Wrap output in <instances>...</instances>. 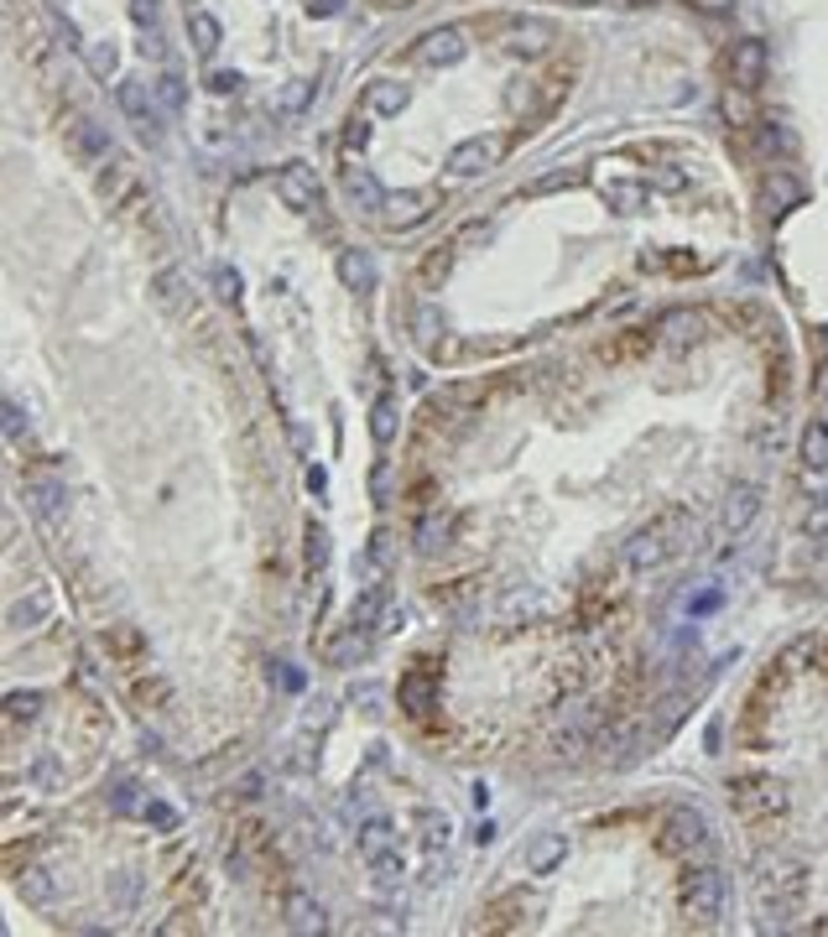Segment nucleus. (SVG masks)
<instances>
[{
    "label": "nucleus",
    "mask_w": 828,
    "mask_h": 937,
    "mask_svg": "<svg viewBox=\"0 0 828 937\" xmlns=\"http://www.w3.org/2000/svg\"><path fill=\"white\" fill-rule=\"evenodd\" d=\"M68 147L78 151V162H99V157L110 151V136L94 126V120H74V130H68Z\"/></svg>",
    "instance_id": "obj_18"
},
{
    "label": "nucleus",
    "mask_w": 828,
    "mask_h": 937,
    "mask_svg": "<svg viewBox=\"0 0 828 937\" xmlns=\"http://www.w3.org/2000/svg\"><path fill=\"white\" fill-rule=\"evenodd\" d=\"M406 105H412V84L381 78V84H370V89H365V105H360V110H365V115H381V120H386V115H402Z\"/></svg>",
    "instance_id": "obj_12"
},
{
    "label": "nucleus",
    "mask_w": 828,
    "mask_h": 937,
    "mask_svg": "<svg viewBox=\"0 0 828 937\" xmlns=\"http://www.w3.org/2000/svg\"><path fill=\"white\" fill-rule=\"evenodd\" d=\"M381 11H402V6H412V0H375Z\"/></svg>",
    "instance_id": "obj_35"
},
{
    "label": "nucleus",
    "mask_w": 828,
    "mask_h": 937,
    "mask_svg": "<svg viewBox=\"0 0 828 937\" xmlns=\"http://www.w3.org/2000/svg\"><path fill=\"white\" fill-rule=\"evenodd\" d=\"M558 860H563V839H542V849H532V870H537V875L552 870Z\"/></svg>",
    "instance_id": "obj_29"
},
{
    "label": "nucleus",
    "mask_w": 828,
    "mask_h": 937,
    "mask_svg": "<svg viewBox=\"0 0 828 937\" xmlns=\"http://www.w3.org/2000/svg\"><path fill=\"white\" fill-rule=\"evenodd\" d=\"M188 32H193V47H199L203 57L220 47V21L214 17H203V11H188Z\"/></svg>",
    "instance_id": "obj_24"
},
{
    "label": "nucleus",
    "mask_w": 828,
    "mask_h": 937,
    "mask_svg": "<svg viewBox=\"0 0 828 937\" xmlns=\"http://www.w3.org/2000/svg\"><path fill=\"white\" fill-rule=\"evenodd\" d=\"M115 105H120V115H126L130 126H136V136L147 141V147H157L162 141V120H157V110H151V99H147V84H136V78H120L115 84Z\"/></svg>",
    "instance_id": "obj_5"
},
{
    "label": "nucleus",
    "mask_w": 828,
    "mask_h": 937,
    "mask_svg": "<svg viewBox=\"0 0 828 937\" xmlns=\"http://www.w3.org/2000/svg\"><path fill=\"white\" fill-rule=\"evenodd\" d=\"M496 157H500L496 136H475V141L454 147V157H448V172H454V178H479L485 167H496Z\"/></svg>",
    "instance_id": "obj_9"
},
{
    "label": "nucleus",
    "mask_w": 828,
    "mask_h": 937,
    "mask_svg": "<svg viewBox=\"0 0 828 937\" xmlns=\"http://www.w3.org/2000/svg\"><path fill=\"white\" fill-rule=\"evenodd\" d=\"M323 563H329V536H323V526H308V573H323Z\"/></svg>",
    "instance_id": "obj_28"
},
{
    "label": "nucleus",
    "mask_w": 828,
    "mask_h": 937,
    "mask_svg": "<svg viewBox=\"0 0 828 937\" xmlns=\"http://www.w3.org/2000/svg\"><path fill=\"white\" fill-rule=\"evenodd\" d=\"M339 281H344V292H370L375 287V260L370 251H339Z\"/></svg>",
    "instance_id": "obj_15"
},
{
    "label": "nucleus",
    "mask_w": 828,
    "mask_h": 937,
    "mask_svg": "<svg viewBox=\"0 0 828 937\" xmlns=\"http://www.w3.org/2000/svg\"><path fill=\"white\" fill-rule=\"evenodd\" d=\"M573 6H594V0H573Z\"/></svg>",
    "instance_id": "obj_38"
},
{
    "label": "nucleus",
    "mask_w": 828,
    "mask_h": 937,
    "mask_svg": "<svg viewBox=\"0 0 828 937\" xmlns=\"http://www.w3.org/2000/svg\"><path fill=\"white\" fill-rule=\"evenodd\" d=\"M105 651H110L120 667H136V662H141V636H136L130 625H120V630H105Z\"/></svg>",
    "instance_id": "obj_21"
},
{
    "label": "nucleus",
    "mask_w": 828,
    "mask_h": 937,
    "mask_svg": "<svg viewBox=\"0 0 828 937\" xmlns=\"http://www.w3.org/2000/svg\"><path fill=\"white\" fill-rule=\"evenodd\" d=\"M38 709H42L38 693H6V718H11V724H26V718H38Z\"/></svg>",
    "instance_id": "obj_27"
},
{
    "label": "nucleus",
    "mask_w": 828,
    "mask_h": 937,
    "mask_svg": "<svg viewBox=\"0 0 828 937\" xmlns=\"http://www.w3.org/2000/svg\"><path fill=\"white\" fill-rule=\"evenodd\" d=\"M699 839H703V823L693 818V812H672V818H667V833H662L667 854H682V849H693Z\"/></svg>",
    "instance_id": "obj_19"
},
{
    "label": "nucleus",
    "mask_w": 828,
    "mask_h": 937,
    "mask_svg": "<svg viewBox=\"0 0 828 937\" xmlns=\"http://www.w3.org/2000/svg\"><path fill=\"white\" fill-rule=\"evenodd\" d=\"M688 542H693V521L682 511H672L667 521H651L646 532H636L626 542V568L630 573H657L662 563H672L678 552H688Z\"/></svg>",
    "instance_id": "obj_1"
},
{
    "label": "nucleus",
    "mask_w": 828,
    "mask_h": 937,
    "mask_svg": "<svg viewBox=\"0 0 828 937\" xmlns=\"http://www.w3.org/2000/svg\"><path fill=\"white\" fill-rule=\"evenodd\" d=\"M360 646H365V636H360V625H350V630H339L333 641H323V657H329V667H344L360 657Z\"/></svg>",
    "instance_id": "obj_23"
},
{
    "label": "nucleus",
    "mask_w": 828,
    "mask_h": 937,
    "mask_svg": "<svg viewBox=\"0 0 828 937\" xmlns=\"http://www.w3.org/2000/svg\"><path fill=\"white\" fill-rule=\"evenodd\" d=\"M573 78H578V63H552L548 74L537 78V84H542V115H552L558 105H563V99H569Z\"/></svg>",
    "instance_id": "obj_16"
},
{
    "label": "nucleus",
    "mask_w": 828,
    "mask_h": 937,
    "mask_svg": "<svg viewBox=\"0 0 828 937\" xmlns=\"http://www.w3.org/2000/svg\"><path fill=\"white\" fill-rule=\"evenodd\" d=\"M761 74H766V47L751 42V38L735 42V53H730V84L751 94L755 84H761Z\"/></svg>",
    "instance_id": "obj_10"
},
{
    "label": "nucleus",
    "mask_w": 828,
    "mask_h": 937,
    "mask_svg": "<svg viewBox=\"0 0 828 937\" xmlns=\"http://www.w3.org/2000/svg\"><path fill=\"white\" fill-rule=\"evenodd\" d=\"M412 63H423V68H448V63H459L464 57V32L459 26H433L417 47H412Z\"/></svg>",
    "instance_id": "obj_7"
},
{
    "label": "nucleus",
    "mask_w": 828,
    "mask_h": 937,
    "mask_svg": "<svg viewBox=\"0 0 828 937\" xmlns=\"http://www.w3.org/2000/svg\"><path fill=\"white\" fill-rule=\"evenodd\" d=\"M276 199L297 209V214H308V220L323 214V183H318V172L308 162H287L276 172Z\"/></svg>",
    "instance_id": "obj_3"
},
{
    "label": "nucleus",
    "mask_w": 828,
    "mask_h": 937,
    "mask_svg": "<svg viewBox=\"0 0 828 937\" xmlns=\"http://www.w3.org/2000/svg\"><path fill=\"white\" fill-rule=\"evenodd\" d=\"M214 292H220V302H240V276L230 266H214Z\"/></svg>",
    "instance_id": "obj_30"
},
{
    "label": "nucleus",
    "mask_w": 828,
    "mask_h": 937,
    "mask_svg": "<svg viewBox=\"0 0 828 937\" xmlns=\"http://www.w3.org/2000/svg\"><path fill=\"white\" fill-rule=\"evenodd\" d=\"M630 6H651V0H630Z\"/></svg>",
    "instance_id": "obj_37"
},
{
    "label": "nucleus",
    "mask_w": 828,
    "mask_h": 937,
    "mask_svg": "<svg viewBox=\"0 0 828 937\" xmlns=\"http://www.w3.org/2000/svg\"><path fill=\"white\" fill-rule=\"evenodd\" d=\"M548 38H552V26L548 21H511V47L516 57H537V53H548Z\"/></svg>",
    "instance_id": "obj_17"
},
{
    "label": "nucleus",
    "mask_w": 828,
    "mask_h": 937,
    "mask_svg": "<svg viewBox=\"0 0 828 937\" xmlns=\"http://www.w3.org/2000/svg\"><path fill=\"white\" fill-rule=\"evenodd\" d=\"M730 802L745 823H776V818H787V787L772 781V776H740L735 787H730Z\"/></svg>",
    "instance_id": "obj_2"
},
{
    "label": "nucleus",
    "mask_w": 828,
    "mask_h": 937,
    "mask_svg": "<svg viewBox=\"0 0 828 937\" xmlns=\"http://www.w3.org/2000/svg\"><path fill=\"white\" fill-rule=\"evenodd\" d=\"M433 703H438V667L433 662H417L412 672L402 678V709L406 714H433Z\"/></svg>",
    "instance_id": "obj_8"
},
{
    "label": "nucleus",
    "mask_w": 828,
    "mask_h": 937,
    "mask_svg": "<svg viewBox=\"0 0 828 937\" xmlns=\"http://www.w3.org/2000/svg\"><path fill=\"white\" fill-rule=\"evenodd\" d=\"M130 21H136V32H141V47H147V57H162V47H157V38H162V0H126Z\"/></svg>",
    "instance_id": "obj_14"
},
{
    "label": "nucleus",
    "mask_w": 828,
    "mask_h": 937,
    "mask_svg": "<svg viewBox=\"0 0 828 937\" xmlns=\"http://www.w3.org/2000/svg\"><path fill=\"white\" fill-rule=\"evenodd\" d=\"M130 699L141 703V709H162V703L172 699V682H167L162 672H136V678H130Z\"/></svg>",
    "instance_id": "obj_20"
},
{
    "label": "nucleus",
    "mask_w": 828,
    "mask_h": 937,
    "mask_svg": "<svg viewBox=\"0 0 828 937\" xmlns=\"http://www.w3.org/2000/svg\"><path fill=\"white\" fill-rule=\"evenodd\" d=\"M417 828H423L427 854H438V849L448 844V818H443V812H417Z\"/></svg>",
    "instance_id": "obj_25"
},
{
    "label": "nucleus",
    "mask_w": 828,
    "mask_h": 937,
    "mask_svg": "<svg viewBox=\"0 0 828 937\" xmlns=\"http://www.w3.org/2000/svg\"><path fill=\"white\" fill-rule=\"evenodd\" d=\"M370 433H375V443L396 438V396H391V391H381L375 406H370Z\"/></svg>",
    "instance_id": "obj_22"
},
{
    "label": "nucleus",
    "mask_w": 828,
    "mask_h": 937,
    "mask_svg": "<svg viewBox=\"0 0 828 937\" xmlns=\"http://www.w3.org/2000/svg\"><path fill=\"white\" fill-rule=\"evenodd\" d=\"M141 812H147L157 828H178V808H167V802H151V797H147V802H141Z\"/></svg>",
    "instance_id": "obj_31"
},
{
    "label": "nucleus",
    "mask_w": 828,
    "mask_h": 937,
    "mask_svg": "<svg viewBox=\"0 0 828 937\" xmlns=\"http://www.w3.org/2000/svg\"><path fill=\"white\" fill-rule=\"evenodd\" d=\"M17 433H21V406L11 402L6 406V438H17Z\"/></svg>",
    "instance_id": "obj_33"
},
{
    "label": "nucleus",
    "mask_w": 828,
    "mask_h": 937,
    "mask_svg": "<svg viewBox=\"0 0 828 937\" xmlns=\"http://www.w3.org/2000/svg\"><path fill=\"white\" fill-rule=\"evenodd\" d=\"M454 256H459V239H438V245L417 260V287H423V292H438L443 281L454 276Z\"/></svg>",
    "instance_id": "obj_11"
},
{
    "label": "nucleus",
    "mask_w": 828,
    "mask_h": 937,
    "mask_svg": "<svg viewBox=\"0 0 828 937\" xmlns=\"http://www.w3.org/2000/svg\"><path fill=\"white\" fill-rule=\"evenodd\" d=\"M94 193L105 203H115V209H130V214H141L147 209V193H141V183H136V167L120 157V162H105L99 172H94Z\"/></svg>",
    "instance_id": "obj_4"
},
{
    "label": "nucleus",
    "mask_w": 828,
    "mask_h": 937,
    "mask_svg": "<svg viewBox=\"0 0 828 937\" xmlns=\"http://www.w3.org/2000/svg\"><path fill=\"white\" fill-rule=\"evenodd\" d=\"M151 292H157L162 312H172V318H183V312L193 308V292H188V276L178 271V266H167V271H157V281H151Z\"/></svg>",
    "instance_id": "obj_13"
},
{
    "label": "nucleus",
    "mask_w": 828,
    "mask_h": 937,
    "mask_svg": "<svg viewBox=\"0 0 828 937\" xmlns=\"http://www.w3.org/2000/svg\"><path fill=\"white\" fill-rule=\"evenodd\" d=\"M209 89H214V94H230V89H235V74H214V78H209Z\"/></svg>",
    "instance_id": "obj_34"
},
{
    "label": "nucleus",
    "mask_w": 828,
    "mask_h": 937,
    "mask_svg": "<svg viewBox=\"0 0 828 937\" xmlns=\"http://www.w3.org/2000/svg\"><path fill=\"white\" fill-rule=\"evenodd\" d=\"M417 323H423L417 339H423V344H438V312H417Z\"/></svg>",
    "instance_id": "obj_32"
},
{
    "label": "nucleus",
    "mask_w": 828,
    "mask_h": 937,
    "mask_svg": "<svg viewBox=\"0 0 828 937\" xmlns=\"http://www.w3.org/2000/svg\"><path fill=\"white\" fill-rule=\"evenodd\" d=\"M339 147H344V157H360V151L370 147L365 115H350V120H344V136H339Z\"/></svg>",
    "instance_id": "obj_26"
},
{
    "label": "nucleus",
    "mask_w": 828,
    "mask_h": 937,
    "mask_svg": "<svg viewBox=\"0 0 828 937\" xmlns=\"http://www.w3.org/2000/svg\"><path fill=\"white\" fill-rule=\"evenodd\" d=\"M693 6H709V11H719V6H730V0H693Z\"/></svg>",
    "instance_id": "obj_36"
},
{
    "label": "nucleus",
    "mask_w": 828,
    "mask_h": 937,
    "mask_svg": "<svg viewBox=\"0 0 828 937\" xmlns=\"http://www.w3.org/2000/svg\"><path fill=\"white\" fill-rule=\"evenodd\" d=\"M433 209H438V193H433V188H423V193H386V199H381V224L402 235L412 224L433 220Z\"/></svg>",
    "instance_id": "obj_6"
}]
</instances>
